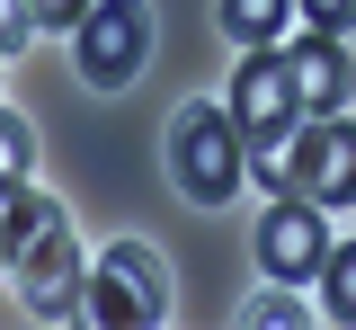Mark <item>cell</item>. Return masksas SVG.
Segmentation results:
<instances>
[{"label":"cell","mask_w":356,"mask_h":330,"mask_svg":"<svg viewBox=\"0 0 356 330\" xmlns=\"http://www.w3.org/2000/svg\"><path fill=\"white\" fill-rule=\"evenodd\" d=\"M9 277H18V304L36 322H81V241H72V214L27 179L9 188Z\"/></svg>","instance_id":"cell-1"},{"label":"cell","mask_w":356,"mask_h":330,"mask_svg":"<svg viewBox=\"0 0 356 330\" xmlns=\"http://www.w3.org/2000/svg\"><path fill=\"white\" fill-rule=\"evenodd\" d=\"M250 179L267 196H312V205H356V125L348 116H303L285 152H259Z\"/></svg>","instance_id":"cell-2"},{"label":"cell","mask_w":356,"mask_h":330,"mask_svg":"<svg viewBox=\"0 0 356 330\" xmlns=\"http://www.w3.org/2000/svg\"><path fill=\"white\" fill-rule=\"evenodd\" d=\"M241 170H250V143L232 125V107H178L170 116V179L196 205H232L241 196Z\"/></svg>","instance_id":"cell-3"},{"label":"cell","mask_w":356,"mask_h":330,"mask_svg":"<svg viewBox=\"0 0 356 330\" xmlns=\"http://www.w3.org/2000/svg\"><path fill=\"white\" fill-rule=\"evenodd\" d=\"M170 313V268L143 241H107V259L81 277V322L98 330H152Z\"/></svg>","instance_id":"cell-4"},{"label":"cell","mask_w":356,"mask_h":330,"mask_svg":"<svg viewBox=\"0 0 356 330\" xmlns=\"http://www.w3.org/2000/svg\"><path fill=\"white\" fill-rule=\"evenodd\" d=\"M222 107H232V125H241V143H250V161H259V152H285L294 125H303V98H294V72H285L276 45H250V54H241Z\"/></svg>","instance_id":"cell-5"},{"label":"cell","mask_w":356,"mask_h":330,"mask_svg":"<svg viewBox=\"0 0 356 330\" xmlns=\"http://www.w3.org/2000/svg\"><path fill=\"white\" fill-rule=\"evenodd\" d=\"M72 63L89 90H125L152 63V0H89V18L72 27Z\"/></svg>","instance_id":"cell-6"},{"label":"cell","mask_w":356,"mask_h":330,"mask_svg":"<svg viewBox=\"0 0 356 330\" xmlns=\"http://www.w3.org/2000/svg\"><path fill=\"white\" fill-rule=\"evenodd\" d=\"M259 268L276 285H321V268H330V205H312V196H267V214H259Z\"/></svg>","instance_id":"cell-7"},{"label":"cell","mask_w":356,"mask_h":330,"mask_svg":"<svg viewBox=\"0 0 356 330\" xmlns=\"http://www.w3.org/2000/svg\"><path fill=\"white\" fill-rule=\"evenodd\" d=\"M285 72H294V98H303V116H339V107H348V90H356L348 45H339V36H321V27L285 45Z\"/></svg>","instance_id":"cell-8"},{"label":"cell","mask_w":356,"mask_h":330,"mask_svg":"<svg viewBox=\"0 0 356 330\" xmlns=\"http://www.w3.org/2000/svg\"><path fill=\"white\" fill-rule=\"evenodd\" d=\"M285 18H294V0H222V36H232L241 54H250V45H276Z\"/></svg>","instance_id":"cell-9"},{"label":"cell","mask_w":356,"mask_h":330,"mask_svg":"<svg viewBox=\"0 0 356 330\" xmlns=\"http://www.w3.org/2000/svg\"><path fill=\"white\" fill-rule=\"evenodd\" d=\"M321 313L330 322H356V241H339L330 268H321Z\"/></svg>","instance_id":"cell-10"},{"label":"cell","mask_w":356,"mask_h":330,"mask_svg":"<svg viewBox=\"0 0 356 330\" xmlns=\"http://www.w3.org/2000/svg\"><path fill=\"white\" fill-rule=\"evenodd\" d=\"M27 170H36V134H27V116H9V107H0V196L27 188Z\"/></svg>","instance_id":"cell-11"},{"label":"cell","mask_w":356,"mask_h":330,"mask_svg":"<svg viewBox=\"0 0 356 330\" xmlns=\"http://www.w3.org/2000/svg\"><path fill=\"white\" fill-rule=\"evenodd\" d=\"M241 322H259V330H294V322H312L303 304H294V285H267V294H250V313Z\"/></svg>","instance_id":"cell-12"},{"label":"cell","mask_w":356,"mask_h":330,"mask_svg":"<svg viewBox=\"0 0 356 330\" xmlns=\"http://www.w3.org/2000/svg\"><path fill=\"white\" fill-rule=\"evenodd\" d=\"M294 9H303L321 36H348V27H356V0H294Z\"/></svg>","instance_id":"cell-13"},{"label":"cell","mask_w":356,"mask_h":330,"mask_svg":"<svg viewBox=\"0 0 356 330\" xmlns=\"http://www.w3.org/2000/svg\"><path fill=\"white\" fill-rule=\"evenodd\" d=\"M27 9H36V36H54V27L72 36V27L89 18V0H27Z\"/></svg>","instance_id":"cell-14"},{"label":"cell","mask_w":356,"mask_h":330,"mask_svg":"<svg viewBox=\"0 0 356 330\" xmlns=\"http://www.w3.org/2000/svg\"><path fill=\"white\" fill-rule=\"evenodd\" d=\"M27 36H36V9L27 0H0V54H18Z\"/></svg>","instance_id":"cell-15"},{"label":"cell","mask_w":356,"mask_h":330,"mask_svg":"<svg viewBox=\"0 0 356 330\" xmlns=\"http://www.w3.org/2000/svg\"><path fill=\"white\" fill-rule=\"evenodd\" d=\"M0 268H9V196H0Z\"/></svg>","instance_id":"cell-16"}]
</instances>
